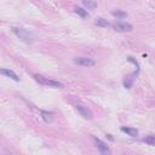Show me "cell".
Here are the masks:
<instances>
[{
	"label": "cell",
	"mask_w": 155,
	"mask_h": 155,
	"mask_svg": "<svg viewBox=\"0 0 155 155\" xmlns=\"http://www.w3.org/2000/svg\"><path fill=\"white\" fill-rule=\"evenodd\" d=\"M136 74H132V75H129L125 78V80H124V86H125L126 88H131L132 85H133V81H135V76Z\"/></svg>",
	"instance_id": "10"
},
{
	"label": "cell",
	"mask_w": 155,
	"mask_h": 155,
	"mask_svg": "<svg viewBox=\"0 0 155 155\" xmlns=\"http://www.w3.org/2000/svg\"><path fill=\"white\" fill-rule=\"evenodd\" d=\"M0 74H3V75L7 76V78H10V79H12V80H15V81H19L18 75H17L13 70H11V69H7V68H0Z\"/></svg>",
	"instance_id": "7"
},
{
	"label": "cell",
	"mask_w": 155,
	"mask_h": 155,
	"mask_svg": "<svg viewBox=\"0 0 155 155\" xmlns=\"http://www.w3.org/2000/svg\"><path fill=\"white\" fill-rule=\"evenodd\" d=\"M40 115H41V119L45 121V122H52L53 120V114L50 113V112H45V110H41L40 112Z\"/></svg>",
	"instance_id": "8"
},
{
	"label": "cell",
	"mask_w": 155,
	"mask_h": 155,
	"mask_svg": "<svg viewBox=\"0 0 155 155\" xmlns=\"http://www.w3.org/2000/svg\"><path fill=\"white\" fill-rule=\"evenodd\" d=\"M34 79L41 84V85H45V86H49V87H55V88H64V85L62 84L61 81H57V80H53V79H49V78H45L43 75H39V74H34Z\"/></svg>",
	"instance_id": "1"
},
{
	"label": "cell",
	"mask_w": 155,
	"mask_h": 155,
	"mask_svg": "<svg viewBox=\"0 0 155 155\" xmlns=\"http://www.w3.org/2000/svg\"><path fill=\"white\" fill-rule=\"evenodd\" d=\"M112 15L115 16V17H119V18H124V17L127 16V13L125 11H122V10H113L112 11Z\"/></svg>",
	"instance_id": "13"
},
{
	"label": "cell",
	"mask_w": 155,
	"mask_h": 155,
	"mask_svg": "<svg viewBox=\"0 0 155 155\" xmlns=\"http://www.w3.org/2000/svg\"><path fill=\"white\" fill-rule=\"evenodd\" d=\"M143 141H144L147 144H149L150 147H154V145H155V136H153V135H149V136L145 137Z\"/></svg>",
	"instance_id": "14"
},
{
	"label": "cell",
	"mask_w": 155,
	"mask_h": 155,
	"mask_svg": "<svg viewBox=\"0 0 155 155\" xmlns=\"http://www.w3.org/2000/svg\"><path fill=\"white\" fill-rule=\"evenodd\" d=\"M74 63H76L78 66H81V67H92L96 64L94 59L87 58V57H76V58H74Z\"/></svg>",
	"instance_id": "5"
},
{
	"label": "cell",
	"mask_w": 155,
	"mask_h": 155,
	"mask_svg": "<svg viewBox=\"0 0 155 155\" xmlns=\"http://www.w3.org/2000/svg\"><path fill=\"white\" fill-rule=\"evenodd\" d=\"M75 108H76V110L79 112V114H80L82 118H85V119H87V120H91L92 118H94V114H92V112H91L86 106H84V104H81V103H78V104L75 106Z\"/></svg>",
	"instance_id": "4"
},
{
	"label": "cell",
	"mask_w": 155,
	"mask_h": 155,
	"mask_svg": "<svg viewBox=\"0 0 155 155\" xmlns=\"http://www.w3.org/2000/svg\"><path fill=\"white\" fill-rule=\"evenodd\" d=\"M95 24L97 25V27H102V28H108L109 25H110V23L107 21V19H104V18H97V21L95 22Z\"/></svg>",
	"instance_id": "11"
},
{
	"label": "cell",
	"mask_w": 155,
	"mask_h": 155,
	"mask_svg": "<svg viewBox=\"0 0 155 155\" xmlns=\"http://www.w3.org/2000/svg\"><path fill=\"white\" fill-rule=\"evenodd\" d=\"M121 131L127 133L130 137H137L138 136V131L133 127H121Z\"/></svg>",
	"instance_id": "9"
},
{
	"label": "cell",
	"mask_w": 155,
	"mask_h": 155,
	"mask_svg": "<svg viewBox=\"0 0 155 155\" xmlns=\"http://www.w3.org/2000/svg\"><path fill=\"white\" fill-rule=\"evenodd\" d=\"M11 30H12V33H13L19 40H22V41H24V43H27V44H29V43L33 41V37H32V34L28 32V30H25V29H23V28H19V27H12Z\"/></svg>",
	"instance_id": "2"
},
{
	"label": "cell",
	"mask_w": 155,
	"mask_h": 155,
	"mask_svg": "<svg viewBox=\"0 0 155 155\" xmlns=\"http://www.w3.org/2000/svg\"><path fill=\"white\" fill-rule=\"evenodd\" d=\"M82 4H84L87 9H90V10H94V9L97 7V3L94 1V0H84Z\"/></svg>",
	"instance_id": "12"
},
{
	"label": "cell",
	"mask_w": 155,
	"mask_h": 155,
	"mask_svg": "<svg viewBox=\"0 0 155 155\" xmlns=\"http://www.w3.org/2000/svg\"><path fill=\"white\" fill-rule=\"evenodd\" d=\"M92 139H94V142H95V144H96L97 149H98L102 154H110V153H112V151H110V149L108 148L107 143H104L103 141H101V139H100V138H97V137H92Z\"/></svg>",
	"instance_id": "6"
},
{
	"label": "cell",
	"mask_w": 155,
	"mask_h": 155,
	"mask_svg": "<svg viewBox=\"0 0 155 155\" xmlns=\"http://www.w3.org/2000/svg\"><path fill=\"white\" fill-rule=\"evenodd\" d=\"M75 12L80 16V17H87L88 16V13H87V11L85 10V9H82V7H75Z\"/></svg>",
	"instance_id": "15"
},
{
	"label": "cell",
	"mask_w": 155,
	"mask_h": 155,
	"mask_svg": "<svg viewBox=\"0 0 155 155\" xmlns=\"http://www.w3.org/2000/svg\"><path fill=\"white\" fill-rule=\"evenodd\" d=\"M112 27L115 32H119V33H127V32H131V30L133 29V27L130 23L122 22V21H118V22L113 23Z\"/></svg>",
	"instance_id": "3"
}]
</instances>
